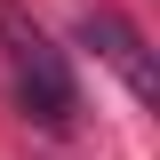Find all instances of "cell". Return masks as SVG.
<instances>
[{"mask_svg":"<svg viewBox=\"0 0 160 160\" xmlns=\"http://www.w3.org/2000/svg\"><path fill=\"white\" fill-rule=\"evenodd\" d=\"M0 56H8V80H16V104L40 128H72L80 120V80L24 0H0Z\"/></svg>","mask_w":160,"mask_h":160,"instance_id":"obj_1","label":"cell"},{"mask_svg":"<svg viewBox=\"0 0 160 160\" xmlns=\"http://www.w3.org/2000/svg\"><path fill=\"white\" fill-rule=\"evenodd\" d=\"M80 48H96V56L128 80V96H136V104H160V64H152L144 32L120 16V8H88V16H80Z\"/></svg>","mask_w":160,"mask_h":160,"instance_id":"obj_2","label":"cell"}]
</instances>
